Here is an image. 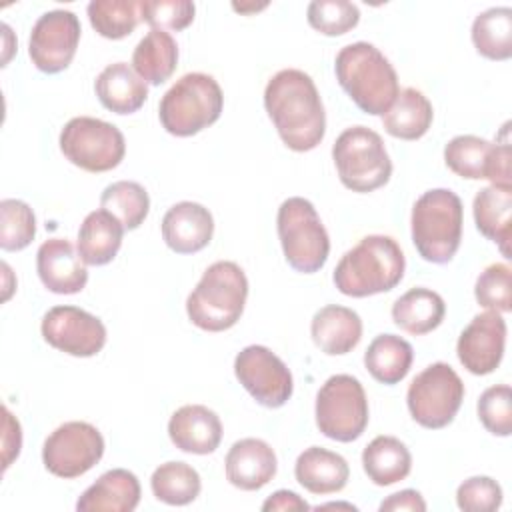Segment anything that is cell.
I'll return each mask as SVG.
<instances>
[{
    "mask_svg": "<svg viewBox=\"0 0 512 512\" xmlns=\"http://www.w3.org/2000/svg\"><path fill=\"white\" fill-rule=\"evenodd\" d=\"M60 150L66 160L86 172H108L124 160L126 142L114 124L76 116L60 132Z\"/></svg>",
    "mask_w": 512,
    "mask_h": 512,
    "instance_id": "cell-11",
    "label": "cell"
},
{
    "mask_svg": "<svg viewBox=\"0 0 512 512\" xmlns=\"http://www.w3.org/2000/svg\"><path fill=\"white\" fill-rule=\"evenodd\" d=\"M334 72L350 100L370 116H384L400 92L394 66L370 42L340 48Z\"/></svg>",
    "mask_w": 512,
    "mask_h": 512,
    "instance_id": "cell-2",
    "label": "cell"
},
{
    "mask_svg": "<svg viewBox=\"0 0 512 512\" xmlns=\"http://www.w3.org/2000/svg\"><path fill=\"white\" fill-rule=\"evenodd\" d=\"M234 10H240V12H254V10H262L266 8V4H250V6H244V4H232Z\"/></svg>",
    "mask_w": 512,
    "mask_h": 512,
    "instance_id": "cell-46",
    "label": "cell"
},
{
    "mask_svg": "<svg viewBox=\"0 0 512 512\" xmlns=\"http://www.w3.org/2000/svg\"><path fill=\"white\" fill-rule=\"evenodd\" d=\"M150 488L156 500L168 506H186L194 502L202 490L200 474L186 462H164L150 478Z\"/></svg>",
    "mask_w": 512,
    "mask_h": 512,
    "instance_id": "cell-34",
    "label": "cell"
},
{
    "mask_svg": "<svg viewBox=\"0 0 512 512\" xmlns=\"http://www.w3.org/2000/svg\"><path fill=\"white\" fill-rule=\"evenodd\" d=\"M446 314L442 296L430 288H410L392 304V320L398 328L412 336L436 330Z\"/></svg>",
    "mask_w": 512,
    "mask_h": 512,
    "instance_id": "cell-28",
    "label": "cell"
},
{
    "mask_svg": "<svg viewBox=\"0 0 512 512\" xmlns=\"http://www.w3.org/2000/svg\"><path fill=\"white\" fill-rule=\"evenodd\" d=\"M4 414V424H2V468L6 470L12 460L18 458L20 448H22V428L20 422L12 416V412L4 406L2 408Z\"/></svg>",
    "mask_w": 512,
    "mask_h": 512,
    "instance_id": "cell-43",
    "label": "cell"
},
{
    "mask_svg": "<svg viewBox=\"0 0 512 512\" xmlns=\"http://www.w3.org/2000/svg\"><path fill=\"white\" fill-rule=\"evenodd\" d=\"M472 42L480 56L508 60L512 56V10L498 6L480 12L472 22Z\"/></svg>",
    "mask_w": 512,
    "mask_h": 512,
    "instance_id": "cell-33",
    "label": "cell"
},
{
    "mask_svg": "<svg viewBox=\"0 0 512 512\" xmlns=\"http://www.w3.org/2000/svg\"><path fill=\"white\" fill-rule=\"evenodd\" d=\"M102 210L120 220L124 230H136L150 212V198L144 186L132 180H118L104 188L100 196Z\"/></svg>",
    "mask_w": 512,
    "mask_h": 512,
    "instance_id": "cell-35",
    "label": "cell"
},
{
    "mask_svg": "<svg viewBox=\"0 0 512 512\" xmlns=\"http://www.w3.org/2000/svg\"><path fill=\"white\" fill-rule=\"evenodd\" d=\"M214 234V218L198 202H178L162 218V238L176 254H194L206 248Z\"/></svg>",
    "mask_w": 512,
    "mask_h": 512,
    "instance_id": "cell-19",
    "label": "cell"
},
{
    "mask_svg": "<svg viewBox=\"0 0 512 512\" xmlns=\"http://www.w3.org/2000/svg\"><path fill=\"white\" fill-rule=\"evenodd\" d=\"M362 468L376 486H392L412 470V456L394 436H376L362 452Z\"/></svg>",
    "mask_w": 512,
    "mask_h": 512,
    "instance_id": "cell-31",
    "label": "cell"
},
{
    "mask_svg": "<svg viewBox=\"0 0 512 512\" xmlns=\"http://www.w3.org/2000/svg\"><path fill=\"white\" fill-rule=\"evenodd\" d=\"M310 336L324 354L342 356L358 346L362 338V320L352 308L328 304L312 316Z\"/></svg>",
    "mask_w": 512,
    "mask_h": 512,
    "instance_id": "cell-23",
    "label": "cell"
},
{
    "mask_svg": "<svg viewBox=\"0 0 512 512\" xmlns=\"http://www.w3.org/2000/svg\"><path fill=\"white\" fill-rule=\"evenodd\" d=\"M104 456V438L88 422L72 420L60 424L42 446L46 470L58 478H78L94 468Z\"/></svg>",
    "mask_w": 512,
    "mask_h": 512,
    "instance_id": "cell-12",
    "label": "cell"
},
{
    "mask_svg": "<svg viewBox=\"0 0 512 512\" xmlns=\"http://www.w3.org/2000/svg\"><path fill=\"white\" fill-rule=\"evenodd\" d=\"M224 108L220 84L204 72H190L176 80L162 96L158 118L162 128L178 138L194 136L212 126Z\"/></svg>",
    "mask_w": 512,
    "mask_h": 512,
    "instance_id": "cell-6",
    "label": "cell"
},
{
    "mask_svg": "<svg viewBox=\"0 0 512 512\" xmlns=\"http://www.w3.org/2000/svg\"><path fill=\"white\" fill-rule=\"evenodd\" d=\"M506 322L502 314L486 310L476 314L470 324L460 332L456 354L460 364L476 376L494 372L504 356Z\"/></svg>",
    "mask_w": 512,
    "mask_h": 512,
    "instance_id": "cell-17",
    "label": "cell"
},
{
    "mask_svg": "<svg viewBox=\"0 0 512 512\" xmlns=\"http://www.w3.org/2000/svg\"><path fill=\"white\" fill-rule=\"evenodd\" d=\"M464 400V382L446 362L426 366L408 386L406 404L414 422L440 430L458 414Z\"/></svg>",
    "mask_w": 512,
    "mask_h": 512,
    "instance_id": "cell-10",
    "label": "cell"
},
{
    "mask_svg": "<svg viewBox=\"0 0 512 512\" xmlns=\"http://www.w3.org/2000/svg\"><path fill=\"white\" fill-rule=\"evenodd\" d=\"M196 6L190 0H144L140 2V20L152 30H184L194 20Z\"/></svg>",
    "mask_w": 512,
    "mask_h": 512,
    "instance_id": "cell-41",
    "label": "cell"
},
{
    "mask_svg": "<svg viewBox=\"0 0 512 512\" xmlns=\"http://www.w3.org/2000/svg\"><path fill=\"white\" fill-rule=\"evenodd\" d=\"M276 228L284 258L296 272L314 274L326 264L330 238L310 200L300 196L284 200L278 208Z\"/></svg>",
    "mask_w": 512,
    "mask_h": 512,
    "instance_id": "cell-7",
    "label": "cell"
},
{
    "mask_svg": "<svg viewBox=\"0 0 512 512\" xmlns=\"http://www.w3.org/2000/svg\"><path fill=\"white\" fill-rule=\"evenodd\" d=\"M140 502V482L126 468L104 472L76 502L78 512H132Z\"/></svg>",
    "mask_w": 512,
    "mask_h": 512,
    "instance_id": "cell-22",
    "label": "cell"
},
{
    "mask_svg": "<svg viewBox=\"0 0 512 512\" xmlns=\"http://www.w3.org/2000/svg\"><path fill=\"white\" fill-rule=\"evenodd\" d=\"M358 22L360 10L348 0H314L308 4V24L324 36H342Z\"/></svg>",
    "mask_w": 512,
    "mask_h": 512,
    "instance_id": "cell-39",
    "label": "cell"
},
{
    "mask_svg": "<svg viewBox=\"0 0 512 512\" xmlns=\"http://www.w3.org/2000/svg\"><path fill=\"white\" fill-rule=\"evenodd\" d=\"M474 222L482 236L498 244L504 258H510L512 240V188L486 186L474 196Z\"/></svg>",
    "mask_w": 512,
    "mask_h": 512,
    "instance_id": "cell-26",
    "label": "cell"
},
{
    "mask_svg": "<svg viewBox=\"0 0 512 512\" xmlns=\"http://www.w3.org/2000/svg\"><path fill=\"white\" fill-rule=\"evenodd\" d=\"M36 236L32 208L16 198L0 202V248L6 252L24 250Z\"/></svg>",
    "mask_w": 512,
    "mask_h": 512,
    "instance_id": "cell-37",
    "label": "cell"
},
{
    "mask_svg": "<svg viewBox=\"0 0 512 512\" xmlns=\"http://www.w3.org/2000/svg\"><path fill=\"white\" fill-rule=\"evenodd\" d=\"M124 226L106 210L90 212L78 230V254L88 266L112 262L122 246Z\"/></svg>",
    "mask_w": 512,
    "mask_h": 512,
    "instance_id": "cell-27",
    "label": "cell"
},
{
    "mask_svg": "<svg viewBox=\"0 0 512 512\" xmlns=\"http://www.w3.org/2000/svg\"><path fill=\"white\" fill-rule=\"evenodd\" d=\"M434 110L430 100L416 88L398 92L394 104L382 116L384 130L400 140H418L432 126Z\"/></svg>",
    "mask_w": 512,
    "mask_h": 512,
    "instance_id": "cell-30",
    "label": "cell"
},
{
    "mask_svg": "<svg viewBox=\"0 0 512 512\" xmlns=\"http://www.w3.org/2000/svg\"><path fill=\"white\" fill-rule=\"evenodd\" d=\"M424 512L426 510V502L422 498V494L418 490L406 488L400 490L396 494H390L386 500H382L380 504V512Z\"/></svg>",
    "mask_w": 512,
    "mask_h": 512,
    "instance_id": "cell-44",
    "label": "cell"
},
{
    "mask_svg": "<svg viewBox=\"0 0 512 512\" xmlns=\"http://www.w3.org/2000/svg\"><path fill=\"white\" fill-rule=\"evenodd\" d=\"M456 504L464 512H494L502 506V488L490 476H472L458 486Z\"/></svg>",
    "mask_w": 512,
    "mask_h": 512,
    "instance_id": "cell-42",
    "label": "cell"
},
{
    "mask_svg": "<svg viewBox=\"0 0 512 512\" xmlns=\"http://www.w3.org/2000/svg\"><path fill=\"white\" fill-rule=\"evenodd\" d=\"M36 270L44 288L54 294H78L88 282L86 266L66 238H50L40 244Z\"/></svg>",
    "mask_w": 512,
    "mask_h": 512,
    "instance_id": "cell-18",
    "label": "cell"
},
{
    "mask_svg": "<svg viewBox=\"0 0 512 512\" xmlns=\"http://www.w3.org/2000/svg\"><path fill=\"white\" fill-rule=\"evenodd\" d=\"M100 104L114 114H134L148 98V84L126 62L108 64L94 82Z\"/></svg>",
    "mask_w": 512,
    "mask_h": 512,
    "instance_id": "cell-24",
    "label": "cell"
},
{
    "mask_svg": "<svg viewBox=\"0 0 512 512\" xmlns=\"http://www.w3.org/2000/svg\"><path fill=\"white\" fill-rule=\"evenodd\" d=\"M262 510L270 512V510H280V512H292V510H310V504L300 498L296 492L292 490H276L274 494H270L264 504Z\"/></svg>",
    "mask_w": 512,
    "mask_h": 512,
    "instance_id": "cell-45",
    "label": "cell"
},
{
    "mask_svg": "<svg viewBox=\"0 0 512 512\" xmlns=\"http://www.w3.org/2000/svg\"><path fill=\"white\" fill-rule=\"evenodd\" d=\"M264 108L294 152L314 150L326 134V112L314 80L296 68L276 72L264 88Z\"/></svg>",
    "mask_w": 512,
    "mask_h": 512,
    "instance_id": "cell-1",
    "label": "cell"
},
{
    "mask_svg": "<svg viewBox=\"0 0 512 512\" xmlns=\"http://www.w3.org/2000/svg\"><path fill=\"white\" fill-rule=\"evenodd\" d=\"M92 28L108 40H122L140 22V2L134 0H92L86 8Z\"/></svg>",
    "mask_w": 512,
    "mask_h": 512,
    "instance_id": "cell-36",
    "label": "cell"
},
{
    "mask_svg": "<svg viewBox=\"0 0 512 512\" xmlns=\"http://www.w3.org/2000/svg\"><path fill=\"white\" fill-rule=\"evenodd\" d=\"M340 182L352 192H372L392 176V160L378 132L366 126L346 128L332 146Z\"/></svg>",
    "mask_w": 512,
    "mask_h": 512,
    "instance_id": "cell-8",
    "label": "cell"
},
{
    "mask_svg": "<svg viewBox=\"0 0 512 512\" xmlns=\"http://www.w3.org/2000/svg\"><path fill=\"white\" fill-rule=\"evenodd\" d=\"M80 20L70 10L44 12L32 26L28 56L44 74L66 70L80 42Z\"/></svg>",
    "mask_w": 512,
    "mask_h": 512,
    "instance_id": "cell-15",
    "label": "cell"
},
{
    "mask_svg": "<svg viewBox=\"0 0 512 512\" xmlns=\"http://www.w3.org/2000/svg\"><path fill=\"white\" fill-rule=\"evenodd\" d=\"M406 260L398 242L384 234L364 236L334 268V284L344 296L366 298L396 288Z\"/></svg>",
    "mask_w": 512,
    "mask_h": 512,
    "instance_id": "cell-3",
    "label": "cell"
},
{
    "mask_svg": "<svg viewBox=\"0 0 512 512\" xmlns=\"http://www.w3.org/2000/svg\"><path fill=\"white\" fill-rule=\"evenodd\" d=\"M476 302L492 312L504 314L512 310V270L504 262L486 266L474 284Z\"/></svg>",
    "mask_w": 512,
    "mask_h": 512,
    "instance_id": "cell-38",
    "label": "cell"
},
{
    "mask_svg": "<svg viewBox=\"0 0 512 512\" xmlns=\"http://www.w3.org/2000/svg\"><path fill=\"white\" fill-rule=\"evenodd\" d=\"M294 476L298 484L312 494H334L346 486L350 468L340 454L310 446L296 458Z\"/></svg>",
    "mask_w": 512,
    "mask_h": 512,
    "instance_id": "cell-25",
    "label": "cell"
},
{
    "mask_svg": "<svg viewBox=\"0 0 512 512\" xmlns=\"http://www.w3.org/2000/svg\"><path fill=\"white\" fill-rule=\"evenodd\" d=\"M226 480L246 492L264 488L278 468L272 446L260 438H242L234 442L224 460Z\"/></svg>",
    "mask_w": 512,
    "mask_h": 512,
    "instance_id": "cell-20",
    "label": "cell"
},
{
    "mask_svg": "<svg viewBox=\"0 0 512 512\" xmlns=\"http://www.w3.org/2000/svg\"><path fill=\"white\" fill-rule=\"evenodd\" d=\"M40 332L52 348L78 358L96 356L106 344L102 320L78 306L50 308L42 318Z\"/></svg>",
    "mask_w": 512,
    "mask_h": 512,
    "instance_id": "cell-16",
    "label": "cell"
},
{
    "mask_svg": "<svg viewBox=\"0 0 512 512\" xmlns=\"http://www.w3.org/2000/svg\"><path fill=\"white\" fill-rule=\"evenodd\" d=\"M512 150L510 144H492L474 134L454 136L444 146L446 166L460 178L490 180L492 186L512 188L510 176Z\"/></svg>",
    "mask_w": 512,
    "mask_h": 512,
    "instance_id": "cell-13",
    "label": "cell"
},
{
    "mask_svg": "<svg viewBox=\"0 0 512 512\" xmlns=\"http://www.w3.org/2000/svg\"><path fill=\"white\" fill-rule=\"evenodd\" d=\"M172 444L188 454H212L222 440V422L214 410L202 404H186L168 420Z\"/></svg>",
    "mask_w": 512,
    "mask_h": 512,
    "instance_id": "cell-21",
    "label": "cell"
},
{
    "mask_svg": "<svg viewBox=\"0 0 512 512\" xmlns=\"http://www.w3.org/2000/svg\"><path fill=\"white\" fill-rule=\"evenodd\" d=\"M234 374L244 390L266 408L284 406L294 390L288 366L266 346L252 344L238 352Z\"/></svg>",
    "mask_w": 512,
    "mask_h": 512,
    "instance_id": "cell-14",
    "label": "cell"
},
{
    "mask_svg": "<svg viewBox=\"0 0 512 512\" xmlns=\"http://www.w3.org/2000/svg\"><path fill=\"white\" fill-rule=\"evenodd\" d=\"M464 208L456 192L432 188L412 206L410 230L418 254L432 264H446L454 258L462 240Z\"/></svg>",
    "mask_w": 512,
    "mask_h": 512,
    "instance_id": "cell-5",
    "label": "cell"
},
{
    "mask_svg": "<svg viewBox=\"0 0 512 512\" xmlns=\"http://www.w3.org/2000/svg\"><path fill=\"white\" fill-rule=\"evenodd\" d=\"M178 44L164 30H150L132 52L134 72L150 86L164 84L176 70Z\"/></svg>",
    "mask_w": 512,
    "mask_h": 512,
    "instance_id": "cell-29",
    "label": "cell"
},
{
    "mask_svg": "<svg viewBox=\"0 0 512 512\" xmlns=\"http://www.w3.org/2000/svg\"><path fill=\"white\" fill-rule=\"evenodd\" d=\"M478 418L482 426L494 436L512 434V392L508 384L490 386L480 394Z\"/></svg>",
    "mask_w": 512,
    "mask_h": 512,
    "instance_id": "cell-40",
    "label": "cell"
},
{
    "mask_svg": "<svg viewBox=\"0 0 512 512\" xmlns=\"http://www.w3.org/2000/svg\"><path fill=\"white\" fill-rule=\"evenodd\" d=\"M414 360V352L410 342L396 334H380L376 336L366 352L364 366L374 380L380 384L392 386L406 378Z\"/></svg>",
    "mask_w": 512,
    "mask_h": 512,
    "instance_id": "cell-32",
    "label": "cell"
},
{
    "mask_svg": "<svg viewBox=\"0 0 512 512\" xmlns=\"http://www.w3.org/2000/svg\"><path fill=\"white\" fill-rule=\"evenodd\" d=\"M320 508H348V510H356V506H352V504H324V506H318L316 510H320Z\"/></svg>",
    "mask_w": 512,
    "mask_h": 512,
    "instance_id": "cell-47",
    "label": "cell"
},
{
    "mask_svg": "<svg viewBox=\"0 0 512 512\" xmlns=\"http://www.w3.org/2000/svg\"><path fill=\"white\" fill-rule=\"evenodd\" d=\"M318 430L336 442L358 440L368 426V398L358 378L350 374L330 376L316 394L314 406Z\"/></svg>",
    "mask_w": 512,
    "mask_h": 512,
    "instance_id": "cell-9",
    "label": "cell"
},
{
    "mask_svg": "<svg viewBox=\"0 0 512 512\" xmlns=\"http://www.w3.org/2000/svg\"><path fill=\"white\" fill-rule=\"evenodd\" d=\"M248 298V278L244 270L230 260L210 264L196 288L186 298V314L194 326L206 332H224L232 328Z\"/></svg>",
    "mask_w": 512,
    "mask_h": 512,
    "instance_id": "cell-4",
    "label": "cell"
}]
</instances>
